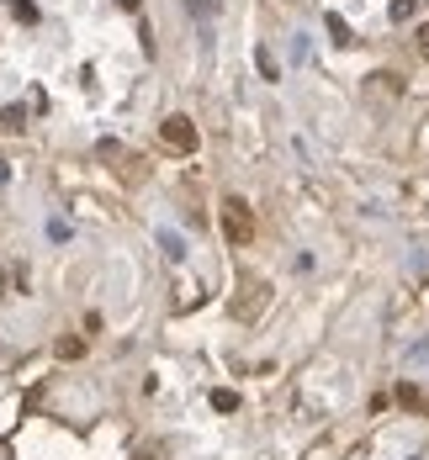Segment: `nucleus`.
I'll return each mask as SVG.
<instances>
[{
    "label": "nucleus",
    "mask_w": 429,
    "mask_h": 460,
    "mask_svg": "<svg viewBox=\"0 0 429 460\" xmlns=\"http://www.w3.org/2000/svg\"><path fill=\"white\" fill-rule=\"evenodd\" d=\"M223 228H228V238L234 243H249V233H255V217H249V207L244 201H223Z\"/></svg>",
    "instance_id": "nucleus-1"
},
{
    "label": "nucleus",
    "mask_w": 429,
    "mask_h": 460,
    "mask_svg": "<svg viewBox=\"0 0 429 460\" xmlns=\"http://www.w3.org/2000/svg\"><path fill=\"white\" fill-rule=\"evenodd\" d=\"M159 133H165V143H170V148H181V154H191V148H196V128H191V117H170Z\"/></svg>",
    "instance_id": "nucleus-2"
},
{
    "label": "nucleus",
    "mask_w": 429,
    "mask_h": 460,
    "mask_svg": "<svg viewBox=\"0 0 429 460\" xmlns=\"http://www.w3.org/2000/svg\"><path fill=\"white\" fill-rule=\"evenodd\" d=\"M0 128H5V133H22V128H27V106H5V111H0Z\"/></svg>",
    "instance_id": "nucleus-3"
},
{
    "label": "nucleus",
    "mask_w": 429,
    "mask_h": 460,
    "mask_svg": "<svg viewBox=\"0 0 429 460\" xmlns=\"http://www.w3.org/2000/svg\"><path fill=\"white\" fill-rule=\"evenodd\" d=\"M212 408H218V413H234L238 397H234V392H212Z\"/></svg>",
    "instance_id": "nucleus-4"
},
{
    "label": "nucleus",
    "mask_w": 429,
    "mask_h": 460,
    "mask_svg": "<svg viewBox=\"0 0 429 460\" xmlns=\"http://www.w3.org/2000/svg\"><path fill=\"white\" fill-rule=\"evenodd\" d=\"M414 16V0H392V22H408Z\"/></svg>",
    "instance_id": "nucleus-5"
},
{
    "label": "nucleus",
    "mask_w": 429,
    "mask_h": 460,
    "mask_svg": "<svg viewBox=\"0 0 429 460\" xmlns=\"http://www.w3.org/2000/svg\"><path fill=\"white\" fill-rule=\"evenodd\" d=\"M329 32H334V43H350V27H344L339 16H329Z\"/></svg>",
    "instance_id": "nucleus-6"
},
{
    "label": "nucleus",
    "mask_w": 429,
    "mask_h": 460,
    "mask_svg": "<svg viewBox=\"0 0 429 460\" xmlns=\"http://www.w3.org/2000/svg\"><path fill=\"white\" fill-rule=\"evenodd\" d=\"M191 11H201V16H212V11H218V0H186Z\"/></svg>",
    "instance_id": "nucleus-7"
},
{
    "label": "nucleus",
    "mask_w": 429,
    "mask_h": 460,
    "mask_svg": "<svg viewBox=\"0 0 429 460\" xmlns=\"http://www.w3.org/2000/svg\"><path fill=\"white\" fill-rule=\"evenodd\" d=\"M419 48H425V53H429V27H425V32H419Z\"/></svg>",
    "instance_id": "nucleus-8"
}]
</instances>
